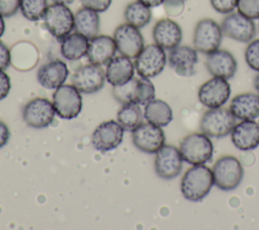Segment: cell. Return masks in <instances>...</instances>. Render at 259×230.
<instances>
[{
    "label": "cell",
    "instance_id": "32",
    "mask_svg": "<svg viewBox=\"0 0 259 230\" xmlns=\"http://www.w3.org/2000/svg\"><path fill=\"white\" fill-rule=\"evenodd\" d=\"M237 9L250 19H259V0H238Z\"/></svg>",
    "mask_w": 259,
    "mask_h": 230
},
{
    "label": "cell",
    "instance_id": "9",
    "mask_svg": "<svg viewBox=\"0 0 259 230\" xmlns=\"http://www.w3.org/2000/svg\"><path fill=\"white\" fill-rule=\"evenodd\" d=\"M53 104L56 113L64 120H72L82 109V96L74 85H61L53 93Z\"/></svg>",
    "mask_w": 259,
    "mask_h": 230
},
{
    "label": "cell",
    "instance_id": "29",
    "mask_svg": "<svg viewBox=\"0 0 259 230\" xmlns=\"http://www.w3.org/2000/svg\"><path fill=\"white\" fill-rule=\"evenodd\" d=\"M116 118L123 130L133 132L143 123L144 114L140 104L131 102L122 104L120 109L117 111Z\"/></svg>",
    "mask_w": 259,
    "mask_h": 230
},
{
    "label": "cell",
    "instance_id": "28",
    "mask_svg": "<svg viewBox=\"0 0 259 230\" xmlns=\"http://www.w3.org/2000/svg\"><path fill=\"white\" fill-rule=\"evenodd\" d=\"M144 118L148 123L165 127L173 120V111L166 101L162 99H152L145 104Z\"/></svg>",
    "mask_w": 259,
    "mask_h": 230
},
{
    "label": "cell",
    "instance_id": "23",
    "mask_svg": "<svg viewBox=\"0 0 259 230\" xmlns=\"http://www.w3.org/2000/svg\"><path fill=\"white\" fill-rule=\"evenodd\" d=\"M69 75V70L61 60L48 62L39 67L36 74L38 83L48 89H57L65 83Z\"/></svg>",
    "mask_w": 259,
    "mask_h": 230
},
{
    "label": "cell",
    "instance_id": "1",
    "mask_svg": "<svg viewBox=\"0 0 259 230\" xmlns=\"http://www.w3.org/2000/svg\"><path fill=\"white\" fill-rule=\"evenodd\" d=\"M213 182L212 170L203 164L193 165L181 179V193L191 202H199L210 191Z\"/></svg>",
    "mask_w": 259,
    "mask_h": 230
},
{
    "label": "cell",
    "instance_id": "31",
    "mask_svg": "<svg viewBox=\"0 0 259 230\" xmlns=\"http://www.w3.org/2000/svg\"><path fill=\"white\" fill-rule=\"evenodd\" d=\"M48 6V0H21L20 11L26 19L37 21L42 18Z\"/></svg>",
    "mask_w": 259,
    "mask_h": 230
},
{
    "label": "cell",
    "instance_id": "30",
    "mask_svg": "<svg viewBox=\"0 0 259 230\" xmlns=\"http://www.w3.org/2000/svg\"><path fill=\"white\" fill-rule=\"evenodd\" d=\"M124 18L126 23L141 28L146 26L151 21L152 12L149 6L137 0L130 3L125 7Z\"/></svg>",
    "mask_w": 259,
    "mask_h": 230
},
{
    "label": "cell",
    "instance_id": "25",
    "mask_svg": "<svg viewBox=\"0 0 259 230\" xmlns=\"http://www.w3.org/2000/svg\"><path fill=\"white\" fill-rule=\"evenodd\" d=\"M230 110L236 119L255 120L259 117V94H238L232 99Z\"/></svg>",
    "mask_w": 259,
    "mask_h": 230
},
{
    "label": "cell",
    "instance_id": "20",
    "mask_svg": "<svg viewBox=\"0 0 259 230\" xmlns=\"http://www.w3.org/2000/svg\"><path fill=\"white\" fill-rule=\"evenodd\" d=\"M231 137L239 150H253L259 146V124L254 120L242 121L234 127Z\"/></svg>",
    "mask_w": 259,
    "mask_h": 230
},
{
    "label": "cell",
    "instance_id": "35",
    "mask_svg": "<svg viewBox=\"0 0 259 230\" xmlns=\"http://www.w3.org/2000/svg\"><path fill=\"white\" fill-rule=\"evenodd\" d=\"M21 0H0V14L3 17H10L16 14L20 8Z\"/></svg>",
    "mask_w": 259,
    "mask_h": 230
},
{
    "label": "cell",
    "instance_id": "21",
    "mask_svg": "<svg viewBox=\"0 0 259 230\" xmlns=\"http://www.w3.org/2000/svg\"><path fill=\"white\" fill-rule=\"evenodd\" d=\"M205 66L213 77L224 79L232 78L237 71V61L235 57L226 50H217L207 55Z\"/></svg>",
    "mask_w": 259,
    "mask_h": 230
},
{
    "label": "cell",
    "instance_id": "37",
    "mask_svg": "<svg viewBox=\"0 0 259 230\" xmlns=\"http://www.w3.org/2000/svg\"><path fill=\"white\" fill-rule=\"evenodd\" d=\"M11 83L9 76L0 69V100L5 98L10 91Z\"/></svg>",
    "mask_w": 259,
    "mask_h": 230
},
{
    "label": "cell",
    "instance_id": "38",
    "mask_svg": "<svg viewBox=\"0 0 259 230\" xmlns=\"http://www.w3.org/2000/svg\"><path fill=\"white\" fill-rule=\"evenodd\" d=\"M10 51L6 45L0 42V69L5 70L10 64Z\"/></svg>",
    "mask_w": 259,
    "mask_h": 230
},
{
    "label": "cell",
    "instance_id": "15",
    "mask_svg": "<svg viewBox=\"0 0 259 230\" xmlns=\"http://www.w3.org/2000/svg\"><path fill=\"white\" fill-rule=\"evenodd\" d=\"M134 145L142 152L154 154L165 144V134L161 127L151 123H142L133 131Z\"/></svg>",
    "mask_w": 259,
    "mask_h": 230
},
{
    "label": "cell",
    "instance_id": "16",
    "mask_svg": "<svg viewBox=\"0 0 259 230\" xmlns=\"http://www.w3.org/2000/svg\"><path fill=\"white\" fill-rule=\"evenodd\" d=\"M123 128L115 121H106L98 125L92 133L93 147L100 152H107L117 148L123 138Z\"/></svg>",
    "mask_w": 259,
    "mask_h": 230
},
{
    "label": "cell",
    "instance_id": "26",
    "mask_svg": "<svg viewBox=\"0 0 259 230\" xmlns=\"http://www.w3.org/2000/svg\"><path fill=\"white\" fill-rule=\"evenodd\" d=\"M100 17L98 12L83 7L74 14V29L87 39L96 36L99 32Z\"/></svg>",
    "mask_w": 259,
    "mask_h": 230
},
{
    "label": "cell",
    "instance_id": "42",
    "mask_svg": "<svg viewBox=\"0 0 259 230\" xmlns=\"http://www.w3.org/2000/svg\"><path fill=\"white\" fill-rule=\"evenodd\" d=\"M5 31V22L3 19V16L0 14V37L4 34Z\"/></svg>",
    "mask_w": 259,
    "mask_h": 230
},
{
    "label": "cell",
    "instance_id": "13",
    "mask_svg": "<svg viewBox=\"0 0 259 230\" xmlns=\"http://www.w3.org/2000/svg\"><path fill=\"white\" fill-rule=\"evenodd\" d=\"M113 39L117 51L130 59H136L144 49V37L138 27L128 23L120 24L114 30Z\"/></svg>",
    "mask_w": 259,
    "mask_h": 230
},
{
    "label": "cell",
    "instance_id": "41",
    "mask_svg": "<svg viewBox=\"0 0 259 230\" xmlns=\"http://www.w3.org/2000/svg\"><path fill=\"white\" fill-rule=\"evenodd\" d=\"M138 1H140L141 3H143L149 7H156L165 2V0H138Z\"/></svg>",
    "mask_w": 259,
    "mask_h": 230
},
{
    "label": "cell",
    "instance_id": "17",
    "mask_svg": "<svg viewBox=\"0 0 259 230\" xmlns=\"http://www.w3.org/2000/svg\"><path fill=\"white\" fill-rule=\"evenodd\" d=\"M231 95V86L227 79L213 77L204 82L198 90L199 101L208 108L224 105Z\"/></svg>",
    "mask_w": 259,
    "mask_h": 230
},
{
    "label": "cell",
    "instance_id": "36",
    "mask_svg": "<svg viewBox=\"0 0 259 230\" xmlns=\"http://www.w3.org/2000/svg\"><path fill=\"white\" fill-rule=\"evenodd\" d=\"M112 0H80L83 7L92 9L96 12H104L111 5Z\"/></svg>",
    "mask_w": 259,
    "mask_h": 230
},
{
    "label": "cell",
    "instance_id": "22",
    "mask_svg": "<svg viewBox=\"0 0 259 230\" xmlns=\"http://www.w3.org/2000/svg\"><path fill=\"white\" fill-rule=\"evenodd\" d=\"M114 39L109 35H96L89 41L87 58L91 64L103 66L114 57L116 53Z\"/></svg>",
    "mask_w": 259,
    "mask_h": 230
},
{
    "label": "cell",
    "instance_id": "43",
    "mask_svg": "<svg viewBox=\"0 0 259 230\" xmlns=\"http://www.w3.org/2000/svg\"><path fill=\"white\" fill-rule=\"evenodd\" d=\"M52 1V3H60V4H65V5H68V4H71L74 2V0H50Z\"/></svg>",
    "mask_w": 259,
    "mask_h": 230
},
{
    "label": "cell",
    "instance_id": "3",
    "mask_svg": "<svg viewBox=\"0 0 259 230\" xmlns=\"http://www.w3.org/2000/svg\"><path fill=\"white\" fill-rule=\"evenodd\" d=\"M179 150L184 161L192 165H199L212 158L213 146L210 138L205 134L193 133L181 141Z\"/></svg>",
    "mask_w": 259,
    "mask_h": 230
},
{
    "label": "cell",
    "instance_id": "39",
    "mask_svg": "<svg viewBox=\"0 0 259 230\" xmlns=\"http://www.w3.org/2000/svg\"><path fill=\"white\" fill-rule=\"evenodd\" d=\"M9 129L7 127V125L0 121V148H2L3 146H5L9 140Z\"/></svg>",
    "mask_w": 259,
    "mask_h": 230
},
{
    "label": "cell",
    "instance_id": "2",
    "mask_svg": "<svg viewBox=\"0 0 259 230\" xmlns=\"http://www.w3.org/2000/svg\"><path fill=\"white\" fill-rule=\"evenodd\" d=\"M114 98L121 104L138 103L146 104L155 97V87L152 81L146 77L132 78L128 82L112 89Z\"/></svg>",
    "mask_w": 259,
    "mask_h": 230
},
{
    "label": "cell",
    "instance_id": "40",
    "mask_svg": "<svg viewBox=\"0 0 259 230\" xmlns=\"http://www.w3.org/2000/svg\"><path fill=\"white\" fill-rule=\"evenodd\" d=\"M185 1L186 0H165L164 4H165L166 8H168V7H177V6H183Z\"/></svg>",
    "mask_w": 259,
    "mask_h": 230
},
{
    "label": "cell",
    "instance_id": "7",
    "mask_svg": "<svg viewBox=\"0 0 259 230\" xmlns=\"http://www.w3.org/2000/svg\"><path fill=\"white\" fill-rule=\"evenodd\" d=\"M223 37L221 25L210 18L197 22L193 32V46L197 52L208 55L219 50Z\"/></svg>",
    "mask_w": 259,
    "mask_h": 230
},
{
    "label": "cell",
    "instance_id": "10",
    "mask_svg": "<svg viewBox=\"0 0 259 230\" xmlns=\"http://www.w3.org/2000/svg\"><path fill=\"white\" fill-rule=\"evenodd\" d=\"M54 104L47 98L36 97L29 100L22 109V118L25 124L33 129L49 127L55 118Z\"/></svg>",
    "mask_w": 259,
    "mask_h": 230
},
{
    "label": "cell",
    "instance_id": "5",
    "mask_svg": "<svg viewBox=\"0 0 259 230\" xmlns=\"http://www.w3.org/2000/svg\"><path fill=\"white\" fill-rule=\"evenodd\" d=\"M235 126L236 117L224 107L209 108L200 120V130L209 138H223L232 133Z\"/></svg>",
    "mask_w": 259,
    "mask_h": 230
},
{
    "label": "cell",
    "instance_id": "24",
    "mask_svg": "<svg viewBox=\"0 0 259 230\" xmlns=\"http://www.w3.org/2000/svg\"><path fill=\"white\" fill-rule=\"evenodd\" d=\"M135 64L125 56L113 57L106 65L105 77L107 82L114 86H120L128 82L135 75Z\"/></svg>",
    "mask_w": 259,
    "mask_h": 230
},
{
    "label": "cell",
    "instance_id": "6",
    "mask_svg": "<svg viewBox=\"0 0 259 230\" xmlns=\"http://www.w3.org/2000/svg\"><path fill=\"white\" fill-rule=\"evenodd\" d=\"M42 19L49 32L59 41L70 34L74 28V14L65 4L52 3L49 5Z\"/></svg>",
    "mask_w": 259,
    "mask_h": 230
},
{
    "label": "cell",
    "instance_id": "19",
    "mask_svg": "<svg viewBox=\"0 0 259 230\" xmlns=\"http://www.w3.org/2000/svg\"><path fill=\"white\" fill-rule=\"evenodd\" d=\"M153 40L156 45L164 50H171L181 43L182 29L174 20L163 18L153 28Z\"/></svg>",
    "mask_w": 259,
    "mask_h": 230
},
{
    "label": "cell",
    "instance_id": "14",
    "mask_svg": "<svg viewBox=\"0 0 259 230\" xmlns=\"http://www.w3.org/2000/svg\"><path fill=\"white\" fill-rule=\"evenodd\" d=\"M105 71L101 66L95 64L84 65L72 76L71 81L80 92L91 94L99 91L105 83Z\"/></svg>",
    "mask_w": 259,
    "mask_h": 230
},
{
    "label": "cell",
    "instance_id": "44",
    "mask_svg": "<svg viewBox=\"0 0 259 230\" xmlns=\"http://www.w3.org/2000/svg\"><path fill=\"white\" fill-rule=\"evenodd\" d=\"M254 87H255V89L257 90V92H258V94H259V74H257L256 77H255V80H254Z\"/></svg>",
    "mask_w": 259,
    "mask_h": 230
},
{
    "label": "cell",
    "instance_id": "8",
    "mask_svg": "<svg viewBox=\"0 0 259 230\" xmlns=\"http://www.w3.org/2000/svg\"><path fill=\"white\" fill-rule=\"evenodd\" d=\"M167 63L166 53L163 48L151 44L142 50L135 60V69L141 77L153 78L159 75Z\"/></svg>",
    "mask_w": 259,
    "mask_h": 230
},
{
    "label": "cell",
    "instance_id": "18",
    "mask_svg": "<svg viewBox=\"0 0 259 230\" xmlns=\"http://www.w3.org/2000/svg\"><path fill=\"white\" fill-rule=\"evenodd\" d=\"M198 62L197 51L189 46H177L169 50V66L180 76H191L195 73L194 66Z\"/></svg>",
    "mask_w": 259,
    "mask_h": 230
},
{
    "label": "cell",
    "instance_id": "27",
    "mask_svg": "<svg viewBox=\"0 0 259 230\" xmlns=\"http://www.w3.org/2000/svg\"><path fill=\"white\" fill-rule=\"evenodd\" d=\"M88 45L89 39L76 31L68 34L62 40L61 54L69 61L79 60L87 55Z\"/></svg>",
    "mask_w": 259,
    "mask_h": 230
},
{
    "label": "cell",
    "instance_id": "11",
    "mask_svg": "<svg viewBox=\"0 0 259 230\" xmlns=\"http://www.w3.org/2000/svg\"><path fill=\"white\" fill-rule=\"evenodd\" d=\"M183 158L180 150L173 145H163L157 152L154 167L157 175L163 179H172L182 170Z\"/></svg>",
    "mask_w": 259,
    "mask_h": 230
},
{
    "label": "cell",
    "instance_id": "33",
    "mask_svg": "<svg viewBox=\"0 0 259 230\" xmlns=\"http://www.w3.org/2000/svg\"><path fill=\"white\" fill-rule=\"evenodd\" d=\"M245 60L252 70L259 72V39L250 42L245 51Z\"/></svg>",
    "mask_w": 259,
    "mask_h": 230
},
{
    "label": "cell",
    "instance_id": "12",
    "mask_svg": "<svg viewBox=\"0 0 259 230\" xmlns=\"http://www.w3.org/2000/svg\"><path fill=\"white\" fill-rule=\"evenodd\" d=\"M221 27L223 34L241 43H249L256 35V26L253 19L239 12L229 13L224 18Z\"/></svg>",
    "mask_w": 259,
    "mask_h": 230
},
{
    "label": "cell",
    "instance_id": "4",
    "mask_svg": "<svg viewBox=\"0 0 259 230\" xmlns=\"http://www.w3.org/2000/svg\"><path fill=\"white\" fill-rule=\"evenodd\" d=\"M214 184L222 190H233L239 186L243 179L244 170L235 156L220 158L212 167Z\"/></svg>",
    "mask_w": 259,
    "mask_h": 230
},
{
    "label": "cell",
    "instance_id": "34",
    "mask_svg": "<svg viewBox=\"0 0 259 230\" xmlns=\"http://www.w3.org/2000/svg\"><path fill=\"white\" fill-rule=\"evenodd\" d=\"M211 7L221 14L232 13L237 8L238 0H209Z\"/></svg>",
    "mask_w": 259,
    "mask_h": 230
}]
</instances>
